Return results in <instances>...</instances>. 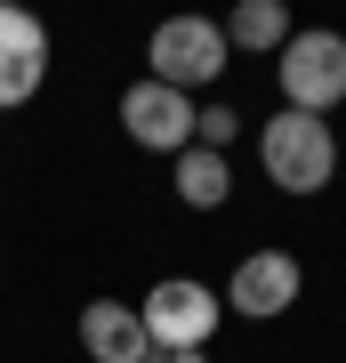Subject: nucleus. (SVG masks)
<instances>
[{
	"label": "nucleus",
	"instance_id": "1",
	"mask_svg": "<svg viewBox=\"0 0 346 363\" xmlns=\"http://www.w3.org/2000/svg\"><path fill=\"white\" fill-rule=\"evenodd\" d=\"M258 169H266V186H282V194H322V186L338 178V130L314 121V113L274 105V121L258 130Z\"/></svg>",
	"mask_w": 346,
	"mask_h": 363
},
{
	"label": "nucleus",
	"instance_id": "2",
	"mask_svg": "<svg viewBox=\"0 0 346 363\" xmlns=\"http://www.w3.org/2000/svg\"><path fill=\"white\" fill-rule=\"evenodd\" d=\"M218 315H226V298L209 283H193V274H161V283L137 298V323L154 339V355H209Z\"/></svg>",
	"mask_w": 346,
	"mask_h": 363
},
{
	"label": "nucleus",
	"instance_id": "3",
	"mask_svg": "<svg viewBox=\"0 0 346 363\" xmlns=\"http://www.w3.org/2000/svg\"><path fill=\"white\" fill-rule=\"evenodd\" d=\"M226 25L218 16H161L154 25V40H145V81H161V89H178V97H193V89H209V81L226 73Z\"/></svg>",
	"mask_w": 346,
	"mask_h": 363
},
{
	"label": "nucleus",
	"instance_id": "4",
	"mask_svg": "<svg viewBox=\"0 0 346 363\" xmlns=\"http://www.w3.org/2000/svg\"><path fill=\"white\" fill-rule=\"evenodd\" d=\"M274 81H282V105H290V113L330 121V105H346V33H330V25L290 33Z\"/></svg>",
	"mask_w": 346,
	"mask_h": 363
},
{
	"label": "nucleus",
	"instance_id": "5",
	"mask_svg": "<svg viewBox=\"0 0 346 363\" xmlns=\"http://www.w3.org/2000/svg\"><path fill=\"white\" fill-rule=\"evenodd\" d=\"M298 291H306V267H298L290 250H250V259L226 274V307L250 315V323H282L298 307Z\"/></svg>",
	"mask_w": 346,
	"mask_h": 363
},
{
	"label": "nucleus",
	"instance_id": "6",
	"mask_svg": "<svg viewBox=\"0 0 346 363\" xmlns=\"http://www.w3.org/2000/svg\"><path fill=\"white\" fill-rule=\"evenodd\" d=\"M121 138L178 162L185 145H193V97L161 89V81H129V89H121Z\"/></svg>",
	"mask_w": 346,
	"mask_h": 363
},
{
	"label": "nucleus",
	"instance_id": "7",
	"mask_svg": "<svg viewBox=\"0 0 346 363\" xmlns=\"http://www.w3.org/2000/svg\"><path fill=\"white\" fill-rule=\"evenodd\" d=\"M40 81H49V25L33 9H8L0 0V113L33 105Z\"/></svg>",
	"mask_w": 346,
	"mask_h": 363
},
{
	"label": "nucleus",
	"instance_id": "8",
	"mask_svg": "<svg viewBox=\"0 0 346 363\" xmlns=\"http://www.w3.org/2000/svg\"><path fill=\"white\" fill-rule=\"evenodd\" d=\"M81 355L89 363H154V339H145L129 298H89L81 307Z\"/></svg>",
	"mask_w": 346,
	"mask_h": 363
},
{
	"label": "nucleus",
	"instance_id": "9",
	"mask_svg": "<svg viewBox=\"0 0 346 363\" xmlns=\"http://www.w3.org/2000/svg\"><path fill=\"white\" fill-rule=\"evenodd\" d=\"M169 186H178L185 210H226L233 202V162L209 154V145H185V154L169 162Z\"/></svg>",
	"mask_w": 346,
	"mask_h": 363
},
{
	"label": "nucleus",
	"instance_id": "10",
	"mask_svg": "<svg viewBox=\"0 0 346 363\" xmlns=\"http://www.w3.org/2000/svg\"><path fill=\"white\" fill-rule=\"evenodd\" d=\"M290 9L282 0H242V9L226 16V49H250V57H282V40H290Z\"/></svg>",
	"mask_w": 346,
	"mask_h": 363
},
{
	"label": "nucleus",
	"instance_id": "11",
	"mask_svg": "<svg viewBox=\"0 0 346 363\" xmlns=\"http://www.w3.org/2000/svg\"><path fill=\"white\" fill-rule=\"evenodd\" d=\"M242 138V113L218 97V105H193V145H209V154H226V145Z\"/></svg>",
	"mask_w": 346,
	"mask_h": 363
},
{
	"label": "nucleus",
	"instance_id": "12",
	"mask_svg": "<svg viewBox=\"0 0 346 363\" xmlns=\"http://www.w3.org/2000/svg\"><path fill=\"white\" fill-rule=\"evenodd\" d=\"M154 363H209V355H154Z\"/></svg>",
	"mask_w": 346,
	"mask_h": 363
}]
</instances>
